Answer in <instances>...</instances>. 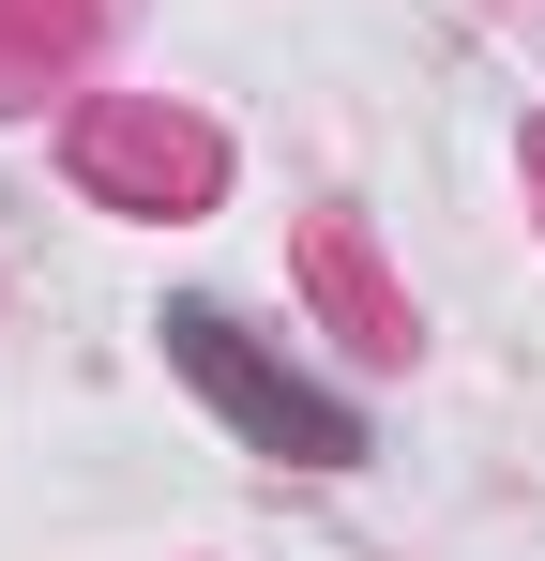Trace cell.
Here are the masks:
<instances>
[{"mask_svg": "<svg viewBox=\"0 0 545 561\" xmlns=\"http://www.w3.org/2000/svg\"><path fill=\"white\" fill-rule=\"evenodd\" d=\"M167 350L212 379L243 425H258L272 456H349V410H334V394H303V379H272V365H243V334H228L212 304H182V319H167Z\"/></svg>", "mask_w": 545, "mask_h": 561, "instance_id": "obj_1", "label": "cell"}, {"mask_svg": "<svg viewBox=\"0 0 545 561\" xmlns=\"http://www.w3.org/2000/svg\"><path fill=\"white\" fill-rule=\"evenodd\" d=\"M77 152H91V183H137V197H197L212 183V137L197 122H91Z\"/></svg>", "mask_w": 545, "mask_h": 561, "instance_id": "obj_2", "label": "cell"}, {"mask_svg": "<svg viewBox=\"0 0 545 561\" xmlns=\"http://www.w3.org/2000/svg\"><path fill=\"white\" fill-rule=\"evenodd\" d=\"M77 15H91V0H0V106L46 92V61L77 46Z\"/></svg>", "mask_w": 545, "mask_h": 561, "instance_id": "obj_3", "label": "cell"}]
</instances>
